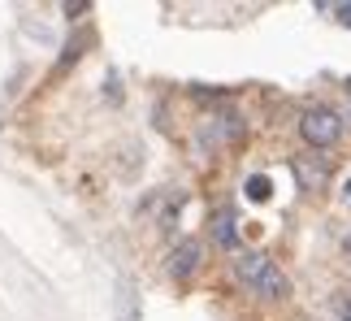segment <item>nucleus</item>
<instances>
[{"instance_id":"4","label":"nucleus","mask_w":351,"mask_h":321,"mask_svg":"<svg viewBox=\"0 0 351 321\" xmlns=\"http://www.w3.org/2000/svg\"><path fill=\"white\" fill-rule=\"evenodd\" d=\"M199 265H204V248H199L195 239H182V243L169 252V274L178 278V283L195 278V274H199Z\"/></svg>"},{"instance_id":"9","label":"nucleus","mask_w":351,"mask_h":321,"mask_svg":"<svg viewBox=\"0 0 351 321\" xmlns=\"http://www.w3.org/2000/svg\"><path fill=\"white\" fill-rule=\"evenodd\" d=\"M321 9H330L343 26H351V0H343V5H321Z\"/></svg>"},{"instance_id":"8","label":"nucleus","mask_w":351,"mask_h":321,"mask_svg":"<svg viewBox=\"0 0 351 321\" xmlns=\"http://www.w3.org/2000/svg\"><path fill=\"white\" fill-rule=\"evenodd\" d=\"M243 191H247V200H269V195H274V182H269L265 174H252Z\"/></svg>"},{"instance_id":"13","label":"nucleus","mask_w":351,"mask_h":321,"mask_svg":"<svg viewBox=\"0 0 351 321\" xmlns=\"http://www.w3.org/2000/svg\"><path fill=\"white\" fill-rule=\"evenodd\" d=\"M347 252H351V235H347Z\"/></svg>"},{"instance_id":"5","label":"nucleus","mask_w":351,"mask_h":321,"mask_svg":"<svg viewBox=\"0 0 351 321\" xmlns=\"http://www.w3.org/2000/svg\"><path fill=\"white\" fill-rule=\"evenodd\" d=\"M213 243H217L221 252L239 248V217H234V209H217V213H213Z\"/></svg>"},{"instance_id":"3","label":"nucleus","mask_w":351,"mask_h":321,"mask_svg":"<svg viewBox=\"0 0 351 321\" xmlns=\"http://www.w3.org/2000/svg\"><path fill=\"white\" fill-rule=\"evenodd\" d=\"M243 139V117L239 113H213L208 122H204V148H226V143H234Z\"/></svg>"},{"instance_id":"11","label":"nucleus","mask_w":351,"mask_h":321,"mask_svg":"<svg viewBox=\"0 0 351 321\" xmlns=\"http://www.w3.org/2000/svg\"><path fill=\"white\" fill-rule=\"evenodd\" d=\"M343 204H347V209H351V178H347V182H343Z\"/></svg>"},{"instance_id":"2","label":"nucleus","mask_w":351,"mask_h":321,"mask_svg":"<svg viewBox=\"0 0 351 321\" xmlns=\"http://www.w3.org/2000/svg\"><path fill=\"white\" fill-rule=\"evenodd\" d=\"M300 135L304 143H313V148H334V143L343 139V117L326 109V104H317V109H308L300 117Z\"/></svg>"},{"instance_id":"12","label":"nucleus","mask_w":351,"mask_h":321,"mask_svg":"<svg viewBox=\"0 0 351 321\" xmlns=\"http://www.w3.org/2000/svg\"><path fill=\"white\" fill-rule=\"evenodd\" d=\"M347 104H351V83H347Z\"/></svg>"},{"instance_id":"7","label":"nucleus","mask_w":351,"mask_h":321,"mask_svg":"<svg viewBox=\"0 0 351 321\" xmlns=\"http://www.w3.org/2000/svg\"><path fill=\"white\" fill-rule=\"evenodd\" d=\"M295 174H300L304 191H321L326 178H330V165H326V160H295Z\"/></svg>"},{"instance_id":"10","label":"nucleus","mask_w":351,"mask_h":321,"mask_svg":"<svg viewBox=\"0 0 351 321\" xmlns=\"http://www.w3.org/2000/svg\"><path fill=\"white\" fill-rule=\"evenodd\" d=\"M339 317H343V321H351V296H343V304H339Z\"/></svg>"},{"instance_id":"6","label":"nucleus","mask_w":351,"mask_h":321,"mask_svg":"<svg viewBox=\"0 0 351 321\" xmlns=\"http://www.w3.org/2000/svg\"><path fill=\"white\" fill-rule=\"evenodd\" d=\"M113 296H117V321H143V317H139V287H134L126 274L117 278Z\"/></svg>"},{"instance_id":"1","label":"nucleus","mask_w":351,"mask_h":321,"mask_svg":"<svg viewBox=\"0 0 351 321\" xmlns=\"http://www.w3.org/2000/svg\"><path fill=\"white\" fill-rule=\"evenodd\" d=\"M234 278H239L243 291H252V296H261V300H287L291 296V278L282 274L278 261H269L265 252H239Z\"/></svg>"}]
</instances>
